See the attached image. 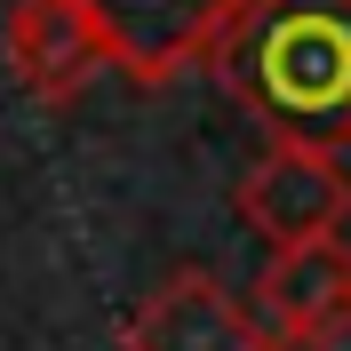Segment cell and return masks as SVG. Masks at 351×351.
Listing matches in <instances>:
<instances>
[{
  "label": "cell",
  "instance_id": "277c9868",
  "mask_svg": "<svg viewBox=\"0 0 351 351\" xmlns=\"http://www.w3.org/2000/svg\"><path fill=\"white\" fill-rule=\"evenodd\" d=\"M0 56H8V72H16V88L32 104H80L96 88V72H112L104 40L80 24L72 0H8Z\"/></svg>",
  "mask_w": 351,
  "mask_h": 351
},
{
  "label": "cell",
  "instance_id": "5b68a950",
  "mask_svg": "<svg viewBox=\"0 0 351 351\" xmlns=\"http://www.w3.org/2000/svg\"><path fill=\"white\" fill-rule=\"evenodd\" d=\"M128 351H263L256 311L199 263H176L168 280L136 304Z\"/></svg>",
  "mask_w": 351,
  "mask_h": 351
},
{
  "label": "cell",
  "instance_id": "52a82bcc",
  "mask_svg": "<svg viewBox=\"0 0 351 351\" xmlns=\"http://www.w3.org/2000/svg\"><path fill=\"white\" fill-rule=\"evenodd\" d=\"M263 351H351V304H335L328 319H311V328L280 335V343H263Z\"/></svg>",
  "mask_w": 351,
  "mask_h": 351
},
{
  "label": "cell",
  "instance_id": "7a4b0ae2",
  "mask_svg": "<svg viewBox=\"0 0 351 351\" xmlns=\"http://www.w3.org/2000/svg\"><path fill=\"white\" fill-rule=\"evenodd\" d=\"M72 8L104 40L112 72H128L136 88H176L184 72L208 64L240 0H72Z\"/></svg>",
  "mask_w": 351,
  "mask_h": 351
},
{
  "label": "cell",
  "instance_id": "8992f818",
  "mask_svg": "<svg viewBox=\"0 0 351 351\" xmlns=\"http://www.w3.org/2000/svg\"><path fill=\"white\" fill-rule=\"evenodd\" d=\"M240 304L256 311L263 343H280V335L311 328V319H328L335 304H351V247H343V232L271 247V263L256 271V287H247Z\"/></svg>",
  "mask_w": 351,
  "mask_h": 351
},
{
  "label": "cell",
  "instance_id": "3957f363",
  "mask_svg": "<svg viewBox=\"0 0 351 351\" xmlns=\"http://www.w3.org/2000/svg\"><path fill=\"white\" fill-rule=\"evenodd\" d=\"M240 223L256 232L263 247H287V240H328L351 223V168L343 152H311V144H263L256 168L240 176L232 192Z\"/></svg>",
  "mask_w": 351,
  "mask_h": 351
},
{
  "label": "cell",
  "instance_id": "6da1fadb",
  "mask_svg": "<svg viewBox=\"0 0 351 351\" xmlns=\"http://www.w3.org/2000/svg\"><path fill=\"white\" fill-rule=\"evenodd\" d=\"M208 72L271 144H351V0H240Z\"/></svg>",
  "mask_w": 351,
  "mask_h": 351
}]
</instances>
